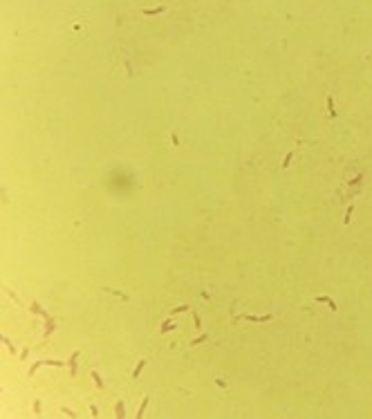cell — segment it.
<instances>
[{"mask_svg":"<svg viewBox=\"0 0 372 419\" xmlns=\"http://www.w3.org/2000/svg\"><path fill=\"white\" fill-rule=\"evenodd\" d=\"M146 406H148V397H144V401L139 404V408H137V417H141L144 415V410H146Z\"/></svg>","mask_w":372,"mask_h":419,"instance_id":"8fae6325","label":"cell"},{"mask_svg":"<svg viewBox=\"0 0 372 419\" xmlns=\"http://www.w3.org/2000/svg\"><path fill=\"white\" fill-rule=\"evenodd\" d=\"M90 412H92V417H99V408L92 404V406H90Z\"/></svg>","mask_w":372,"mask_h":419,"instance_id":"ac0fdd59","label":"cell"},{"mask_svg":"<svg viewBox=\"0 0 372 419\" xmlns=\"http://www.w3.org/2000/svg\"><path fill=\"white\" fill-rule=\"evenodd\" d=\"M170 330H175V323H170V321H164V325H161V334H166V332H170Z\"/></svg>","mask_w":372,"mask_h":419,"instance_id":"ba28073f","label":"cell"},{"mask_svg":"<svg viewBox=\"0 0 372 419\" xmlns=\"http://www.w3.org/2000/svg\"><path fill=\"white\" fill-rule=\"evenodd\" d=\"M76 359H79V352H74V354L70 356V372H72V377L76 374Z\"/></svg>","mask_w":372,"mask_h":419,"instance_id":"5b68a950","label":"cell"},{"mask_svg":"<svg viewBox=\"0 0 372 419\" xmlns=\"http://www.w3.org/2000/svg\"><path fill=\"white\" fill-rule=\"evenodd\" d=\"M193 321H195V327L199 330V327H202V321H199V316H197V314L193 312Z\"/></svg>","mask_w":372,"mask_h":419,"instance_id":"2e32d148","label":"cell"},{"mask_svg":"<svg viewBox=\"0 0 372 419\" xmlns=\"http://www.w3.org/2000/svg\"><path fill=\"white\" fill-rule=\"evenodd\" d=\"M314 303H325L330 309H336V303H334V298H330V296H316V298H314Z\"/></svg>","mask_w":372,"mask_h":419,"instance_id":"3957f363","label":"cell"},{"mask_svg":"<svg viewBox=\"0 0 372 419\" xmlns=\"http://www.w3.org/2000/svg\"><path fill=\"white\" fill-rule=\"evenodd\" d=\"M238 318H244V321H251V323H267V321H271L274 316L271 314H267V316H249V314H242V316H235V321Z\"/></svg>","mask_w":372,"mask_h":419,"instance_id":"7a4b0ae2","label":"cell"},{"mask_svg":"<svg viewBox=\"0 0 372 419\" xmlns=\"http://www.w3.org/2000/svg\"><path fill=\"white\" fill-rule=\"evenodd\" d=\"M114 415H117L119 419L126 415V412H123V401H117V404H114Z\"/></svg>","mask_w":372,"mask_h":419,"instance_id":"52a82bcc","label":"cell"},{"mask_svg":"<svg viewBox=\"0 0 372 419\" xmlns=\"http://www.w3.org/2000/svg\"><path fill=\"white\" fill-rule=\"evenodd\" d=\"M90 377L94 379V383H97L99 388H103V381H101V377H99V372H97V370H92V372H90Z\"/></svg>","mask_w":372,"mask_h":419,"instance_id":"30bf717a","label":"cell"},{"mask_svg":"<svg viewBox=\"0 0 372 419\" xmlns=\"http://www.w3.org/2000/svg\"><path fill=\"white\" fill-rule=\"evenodd\" d=\"M170 141H173V146H179V144H177V135H175V132L170 135Z\"/></svg>","mask_w":372,"mask_h":419,"instance_id":"ffe728a7","label":"cell"},{"mask_svg":"<svg viewBox=\"0 0 372 419\" xmlns=\"http://www.w3.org/2000/svg\"><path fill=\"white\" fill-rule=\"evenodd\" d=\"M146 363H148V361H146V359H141L139 363H137V368L132 370V374H130V377H132V379H139V374H141V370L146 368Z\"/></svg>","mask_w":372,"mask_h":419,"instance_id":"277c9868","label":"cell"},{"mask_svg":"<svg viewBox=\"0 0 372 419\" xmlns=\"http://www.w3.org/2000/svg\"><path fill=\"white\" fill-rule=\"evenodd\" d=\"M291 159H294V150H291V152H287V155H285V161H282V168H287V166L291 164Z\"/></svg>","mask_w":372,"mask_h":419,"instance_id":"7c38bea8","label":"cell"},{"mask_svg":"<svg viewBox=\"0 0 372 419\" xmlns=\"http://www.w3.org/2000/svg\"><path fill=\"white\" fill-rule=\"evenodd\" d=\"M327 110H330V117H336V108H334V99H332V94L327 97Z\"/></svg>","mask_w":372,"mask_h":419,"instance_id":"8992f818","label":"cell"},{"mask_svg":"<svg viewBox=\"0 0 372 419\" xmlns=\"http://www.w3.org/2000/svg\"><path fill=\"white\" fill-rule=\"evenodd\" d=\"M43 365H52V368H63L65 363L63 361H56V359H45V361H36V363L29 368V377H34L36 374V370L38 368H43Z\"/></svg>","mask_w":372,"mask_h":419,"instance_id":"6da1fadb","label":"cell"},{"mask_svg":"<svg viewBox=\"0 0 372 419\" xmlns=\"http://www.w3.org/2000/svg\"><path fill=\"white\" fill-rule=\"evenodd\" d=\"M161 11H166V7H157V9H144V14H146V16H155V14H161Z\"/></svg>","mask_w":372,"mask_h":419,"instance_id":"9c48e42d","label":"cell"},{"mask_svg":"<svg viewBox=\"0 0 372 419\" xmlns=\"http://www.w3.org/2000/svg\"><path fill=\"white\" fill-rule=\"evenodd\" d=\"M63 412H65V415H70V417H76V412H74V410H70V408H63Z\"/></svg>","mask_w":372,"mask_h":419,"instance_id":"d6986e66","label":"cell"},{"mask_svg":"<svg viewBox=\"0 0 372 419\" xmlns=\"http://www.w3.org/2000/svg\"><path fill=\"white\" fill-rule=\"evenodd\" d=\"M206 338H208V334H202V336H197V338L190 341V345H199V343H204Z\"/></svg>","mask_w":372,"mask_h":419,"instance_id":"9a60e30c","label":"cell"},{"mask_svg":"<svg viewBox=\"0 0 372 419\" xmlns=\"http://www.w3.org/2000/svg\"><path fill=\"white\" fill-rule=\"evenodd\" d=\"M188 309H190V305H177L173 309V314H182V312H188Z\"/></svg>","mask_w":372,"mask_h":419,"instance_id":"5bb4252c","label":"cell"},{"mask_svg":"<svg viewBox=\"0 0 372 419\" xmlns=\"http://www.w3.org/2000/svg\"><path fill=\"white\" fill-rule=\"evenodd\" d=\"M2 341H5V345H7L9 350H11V354H16V347L11 345V341H7V338H2Z\"/></svg>","mask_w":372,"mask_h":419,"instance_id":"e0dca14e","label":"cell"},{"mask_svg":"<svg viewBox=\"0 0 372 419\" xmlns=\"http://www.w3.org/2000/svg\"><path fill=\"white\" fill-rule=\"evenodd\" d=\"M352 213H354V204H350V206H348V215H345V220H343L345 224H350V220H352Z\"/></svg>","mask_w":372,"mask_h":419,"instance_id":"4fadbf2b","label":"cell"}]
</instances>
